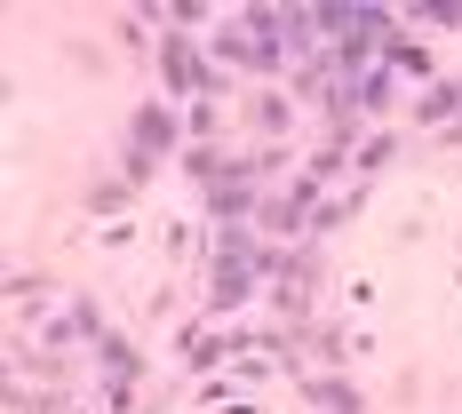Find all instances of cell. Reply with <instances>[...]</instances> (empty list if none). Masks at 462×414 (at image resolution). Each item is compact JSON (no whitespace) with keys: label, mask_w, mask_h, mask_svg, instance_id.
Segmentation results:
<instances>
[{"label":"cell","mask_w":462,"mask_h":414,"mask_svg":"<svg viewBox=\"0 0 462 414\" xmlns=\"http://www.w3.org/2000/svg\"><path fill=\"white\" fill-rule=\"evenodd\" d=\"M136 143L160 152V143H168V112H136Z\"/></svg>","instance_id":"7a4b0ae2"},{"label":"cell","mask_w":462,"mask_h":414,"mask_svg":"<svg viewBox=\"0 0 462 414\" xmlns=\"http://www.w3.org/2000/svg\"><path fill=\"white\" fill-rule=\"evenodd\" d=\"M160 72H168V88H199V80H208L199 48H184V41H168V48H160Z\"/></svg>","instance_id":"6da1fadb"}]
</instances>
